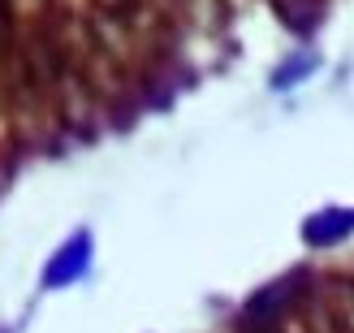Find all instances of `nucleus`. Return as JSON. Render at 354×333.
<instances>
[{
    "mask_svg": "<svg viewBox=\"0 0 354 333\" xmlns=\"http://www.w3.org/2000/svg\"><path fill=\"white\" fill-rule=\"evenodd\" d=\"M354 230V213H342V208H333V213H320L315 221H307L303 238L315 242V247H324V242H337L342 234Z\"/></svg>",
    "mask_w": 354,
    "mask_h": 333,
    "instance_id": "f257e3e1",
    "label": "nucleus"
},
{
    "mask_svg": "<svg viewBox=\"0 0 354 333\" xmlns=\"http://www.w3.org/2000/svg\"><path fill=\"white\" fill-rule=\"evenodd\" d=\"M324 303L346 333H354V277H328L324 282Z\"/></svg>",
    "mask_w": 354,
    "mask_h": 333,
    "instance_id": "f03ea898",
    "label": "nucleus"
},
{
    "mask_svg": "<svg viewBox=\"0 0 354 333\" xmlns=\"http://www.w3.org/2000/svg\"><path fill=\"white\" fill-rule=\"evenodd\" d=\"M281 22L294 26V30H311L315 22H320V0H272Z\"/></svg>",
    "mask_w": 354,
    "mask_h": 333,
    "instance_id": "7ed1b4c3",
    "label": "nucleus"
},
{
    "mask_svg": "<svg viewBox=\"0 0 354 333\" xmlns=\"http://www.w3.org/2000/svg\"><path fill=\"white\" fill-rule=\"evenodd\" d=\"M82 251H86V238H78L74 247H65V251H61V260L48 269V282H65V277H74V273L82 269V260H86Z\"/></svg>",
    "mask_w": 354,
    "mask_h": 333,
    "instance_id": "20e7f679",
    "label": "nucleus"
},
{
    "mask_svg": "<svg viewBox=\"0 0 354 333\" xmlns=\"http://www.w3.org/2000/svg\"><path fill=\"white\" fill-rule=\"evenodd\" d=\"M268 333H272V329H268Z\"/></svg>",
    "mask_w": 354,
    "mask_h": 333,
    "instance_id": "39448f33",
    "label": "nucleus"
}]
</instances>
